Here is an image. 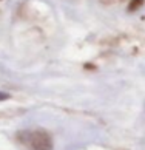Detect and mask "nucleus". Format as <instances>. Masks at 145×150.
<instances>
[{"label": "nucleus", "mask_w": 145, "mask_h": 150, "mask_svg": "<svg viewBox=\"0 0 145 150\" xmlns=\"http://www.w3.org/2000/svg\"><path fill=\"white\" fill-rule=\"evenodd\" d=\"M20 139L30 150H51L53 142L45 132H23L20 133Z\"/></svg>", "instance_id": "nucleus-1"}, {"label": "nucleus", "mask_w": 145, "mask_h": 150, "mask_svg": "<svg viewBox=\"0 0 145 150\" xmlns=\"http://www.w3.org/2000/svg\"><path fill=\"white\" fill-rule=\"evenodd\" d=\"M8 98H9V94H8V93H3V91H0V101H6Z\"/></svg>", "instance_id": "nucleus-2"}]
</instances>
